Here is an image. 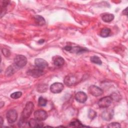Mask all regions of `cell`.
<instances>
[{"instance_id":"1","label":"cell","mask_w":128,"mask_h":128,"mask_svg":"<svg viewBox=\"0 0 128 128\" xmlns=\"http://www.w3.org/2000/svg\"><path fill=\"white\" fill-rule=\"evenodd\" d=\"M34 108V104L32 102H28L22 113V118L26 120L31 115Z\"/></svg>"},{"instance_id":"2","label":"cell","mask_w":128,"mask_h":128,"mask_svg":"<svg viewBox=\"0 0 128 128\" xmlns=\"http://www.w3.org/2000/svg\"><path fill=\"white\" fill-rule=\"evenodd\" d=\"M14 63L17 67L23 68L27 63V59L23 55H18L14 58Z\"/></svg>"},{"instance_id":"3","label":"cell","mask_w":128,"mask_h":128,"mask_svg":"<svg viewBox=\"0 0 128 128\" xmlns=\"http://www.w3.org/2000/svg\"><path fill=\"white\" fill-rule=\"evenodd\" d=\"M112 99L111 96H105L100 98L98 102V105L100 108H108L112 102Z\"/></svg>"},{"instance_id":"4","label":"cell","mask_w":128,"mask_h":128,"mask_svg":"<svg viewBox=\"0 0 128 128\" xmlns=\"http://www.w3.org/2000/svg\"><path fill=\"white\" fill-rule=\"evenodd\" d=\"M6 119L10 124L14 122L18 118V114L15 110L12 109L9 110L6 113Z\"/></svg>"},{"instance_id":"5","label":"cell","mask_w":128,"mask_h":128,"mask_svg":"<svg viewBox=\"0 0 128 128\" xmlns=\"http://www.w3.org/2000/svg\"><path fill=\"white\" fill-rule=\"evenodd\" d=\"M78 78L74 74H69L65 76L64 82V84L68 86H71L77 83Z\"/></svg>"},{"instance_id":"6","label":"cell","mask_w":128,"mask_h":128,"mask_svg":"<svg viewBox=\"0 0 128 128\" xmlns=\"http://www.w3.org/2000/svg\"><path fill=\"white\" fill-rule=\"evenodd\" d=\"M34 116L35 119L40 121H42L46 119L48 114L45 110H38L34 112Z\"/></svg>"},{"instance_id":"7","label":"cell","mask_w":128,"mask_h":128,"mask_svg":"<svg viewBox=\"0 0 128 128\" xmlns=\"http://www.w3.org/2000/svg\"><path fill=\"white\" fill-rule=\"evenodd\" d=\"M88 91L91 94L94 96H100L103 93V90L100 88L94 85L90 86L88 89Z\"/></svg>"},{"instance_id":"8","label":"cell","mask_w":128,"mask_h":128,"mask_svg":"<svg viewBox=\"0 0 128 128\" xmlns=\"http://www.w3.org/2000/svg\"><path fill=\"white\" fill-rule=\"evenodd\" d=\"M34 64L36 68L43 70L48 66V63L44 60L41 58H37L34 60Z\"/></svg>"},{"instance_id":"9","label":"cell","mask_w":128,"mask_h":128,"mask_svg":"<svg viewBox=\"0 0 128 128\" xmlns=\"http://www.w3.org/2000/svg\"><path fill=\"white\" fill-rule=\"evenodd\" d=\"M64 85L60 82H54L50 86V90L52 92L58 94L60 92L64 89Z\"/></svg>"},{"instance_id":"10","label":"cell","mask_w":128,"mask_h":128,"mask_svg":"<svg viewBox=\"0 0 128 128\" xmlns=\"http://www.w3.org/2000/svg\"><path fill=\"white\" fill-rule=\"evenodd\" d=\"M114 112L112 109H107L105 110L102 114V117L103 120L106 121L110 120L114 116Z\"/></svg>"},{"instance_id":"11","label":"cell","mask_w":128,"mask_h":128,"mask_svg":"<svg viewBox=\"0 0 128 128\" xmlns=\"http://www.w3.org/2000/svg\"><path fill=\"white\" fill-rule=\"evenodd\" d=\"M64 49L67 51L72 52H76V53H80V52H83L86 51H88V50L86 49V48H82L79 46H76V47H72L70 46H67L64 48Z\"/></svg>"},{"instance_id":"12","label":"cell","mask_w":128,"mask_h":128,"mask_svg":"<svg viewBox=\"0 0 128 128\" xmlns=\"http://www.w3.org/2000/svg\"><path fill=\"white\" fill-rule=\"evenodd\" d=\"M28 74L34 78H38L44 74L43 70L36 68V69L30 70L28 71Z\"/></svg>"},{"instance_id":"13","label":"cell","mask_w":128,"mask_h":128,"mask_svg":"<svg viewBox=\"0 0 128 128\" xmlns=\"http://www.w3.org/2000/svg\"><path fill=\"white\" fill-rule=\"evenodd\" d=\"M76 100L79 102L84 103L88 98L87 95L83 92H78L75 95Z\"/></svg>"},{"instance_id":"14","label":"cell","mask_w":128,"mask_h":128,"mask_svg":"<svg viewBox=\"0 0 128 128\" xmlns=\"http://www.w3.org/2000/svg\"><path fill=\"white\" fill-rule=\"evenodd\" d=\"M53 63L57 67H61L64 64V59L60 56H55L52 58Z\"/></svg>"},{"instance_id":"15","label":"cell","mask_w":128,"mask_h":128,"mask_svg":"<svg viewBox=\"0 0 128 128\" xmlns=\"http://www.w3.org/2000/svg\"><path fill=\"white\" fill-rule=\"evenodd\" d=\"M29 126L30 128H41L43 126V123L41 121L38 120L36 119H30L28 122Z\"/></svg>"},{"instance_id":"16","label":"cell","mask_w":128,"mask_h":128,"mask_svg":"<svg viewBox=\"0 0 128 128\" xmlns=\"http://www.w3.org/2000/svg\"><path fill=\"white\" fill-rule=\"evenodd\" d=\"M102 20L106 22H112L114 19V15L112 14L106 13L102 16Z\"/></svg>"},{"instance_id":"17","label":"cell","mask_w":128,"mask_h":128,"mask_svg":"<svg viewBox=\"0 0 128 128\" xmlns=\"http://www.w3.org/2000/svg\"><path fill=\"white\" fill-rule=\"evenodd\" d=\"M34 19L36 24L38 26H42L45 24L46 22H45L44 18L40 16H38V15L35 16H34Z\"/></svg>"},{"instance_id":"18","label":"cell","mask_w":128,"mask_h":128,"mask_svg":"<svg viewBox=\"0 0 128 128\" xmlns=\"http://www.w3.org/2000/svg\"><path fill=\"white\" fill-rule=\"evenodd\" d=\"M111 30L108 28H103L100 32V36L102 38H106L110 36Z\"/></svg>"},{"instance_id":"19","label":"cell","mask_w":128,"mask_h":128,"mask_svg":"<svg viewBox=\"0 0 128 128\" xmlns=\"http://www.w3.org/2000/svg\"><path fill=\"white\" fill-rule=\"evenodd\" d=\"M15 68L14 67V66H9L6 70V75L8 76H11L12 75L14 72H15Z\"/></svg>"},{"instance_id":"20","label":"cell","mask_w":128,"mask_h":128,"mask_svg":"<svg viewBox=\"0 0 128 128\" xmlns=\"http://www.w3.org/2000/svg\"><path fill=\"white\" fill-rule=\"evenodd\" d=\"M90 60L92 62L99 64V65H101L102 64L100 58L98 56H92L90 58Z\"/></svg>"},{"instance_id":"21","label":"cell","mask_w":128,"mask_h":128,"mask_svg":"<svg viewBox=\"0 0 128 128\" xmlns=\"http://www.w3.org/2000/svg\"><path fill=\"white\" fill-rule=\"evenodd\" d=\"M70 125L72 126H74V127H78V128H80V127H84L86 126L84 125H82V124L78 120H74L70 124Z\"/></svg>"},{"instance_id":"22","label":"cell","mask_w":128,"mask_h":128,"mask_svg":"<svg viewBox=\"0 0 128 128\" xmlns=\"http://www.w3.org/2000/svg\"><path fill=\"white\" fill-rule=\"evenodd\" d=\"M18 126L19 127H21V128H26V127L30 126L28 122L26 121V120L23 119V118H22L19 121L18 123Z\"/></svg>"},{"instance_id":"23","label":"cell","mask_w":128,"mask_h":128,"mask_svg":"<svg viewBox=\"0 0 128 128\" xmlns=\"http://www.w3.org/2000/svg\"><path fill=\"white\" fill-rule=\"evenodd\" d=\"M47 104V100L46 99L44 98L42 96H40L38 98V104L40 106H46Z\"/></svg>"},{"instance_id":"24","label":"cell","mask_w":128,"mask_h":128,"mask_svg":"<svg viewBox=\"0 0 128 128\" xmlns=\"http://www.w3.org/2000/svg\"><path fill=\"white\" fill-rule=\"evenodd\" d=\"M96 112L94 110L90 109L88 112V118L91 120H93L96 117Z\"/></svg>"},{"instance_id":"25","label":"cell","mask_w":128,"mask_h":128,"mask_svg":"<svg viewBox=\"0 0 128 128\" xmlns=\"http://www.w3.org/2000/svg\"><path fill=\"white\" fill-rule=\"evenodd\" d=\"M48 88V86L46 84H41L39 85L38 86V90L40 92H45Z\"/></svg>"},{"instance_id":"26","label":"cell","mask_w":128,"mask_h":128,"mask_svg":"<svg viewBox=\"0 0 128 128\" xmlns=\"http://www.w3.org/2000/svg\"><path fill=\"white\" fill-rule=\"evenodd\" d=\"M22 96V92H16L12 93L10 95V97L14 99H18L21 97Z\"/></svg>"},{"instance_id":"27","label":"cell","mask_w":128,"mask_h":128,"mask_svg":"<svg viewBox=\"0 0 128 128\" xmlns=\"http://www.w3.org/2000/svg\"><path fill=\"white\" fill-rule=\"evenodd\" d=\"M2 54L6 56V57H8L10 55V50L6 48H2Z\"/></svg>"},{"instance_id":"28","label":"cell","mask_w":128,"mask_h":128,"mask_svg":"<svg viewBox=\"0 0 128 128\" xmlns=\"http://www.w3.org/2000/svg\"><path fill=\"white\" fill-rule=\"evenodd\" d=\"M108 128H120V125L119 123L118 122H112L108 126Z\"/></svg>"},{"instance_id":"29","label":"cell","mask_w":128,"mask_h":128,"mask_svg":"<svg viewBox=\"0 0 128 128\" xmlns=\"http://www.w3.org/2000/svg\"><path fill=\"white\" fill-rule=\"evenodd\" d=\"M123 13L126 14V15H127V8L123 11Z\"/></svg>"},{"instance_id":"30","label":"cell","mask_w":128,"mask_h":128,"mask_svg":"<svg viewBox=\"0 0 128 128\" xmlns=\"http://www.w3.org/2000/svg\"><path fill=\"white\" fill-rule=\"evenodd\" d=\"M0 104V108H2V106H3V105H4V102H1Z\"/></svg>"},{"instance_id":"31","label":"cell","mask_w":128,"mask_h":128,"mask_svg":"<svg viewBox=\"0 0 128 128\" xmlns=\"http://www.w3.org/2000/svg\"><path fill=\"white\" fill-rule=\"evenodd\" d=\"M0 121H1V125H2L3 124V119L2 118V116H0Z\"/></svg>"},{"instance_id":"32","label":"cell","mask_w":128,"mask_h":128,"mask_svg":"<svg viewBox=\"0 0 128 128\" xmlns=\"http://www.w3.org/2000/svg\"><path fill=\"white\" fill-rule=\"evenodd\" d=\"M42 40H39V42H40V43H42V42H44V40H43L42 41Z\"/></svg>"}]
</instances>
